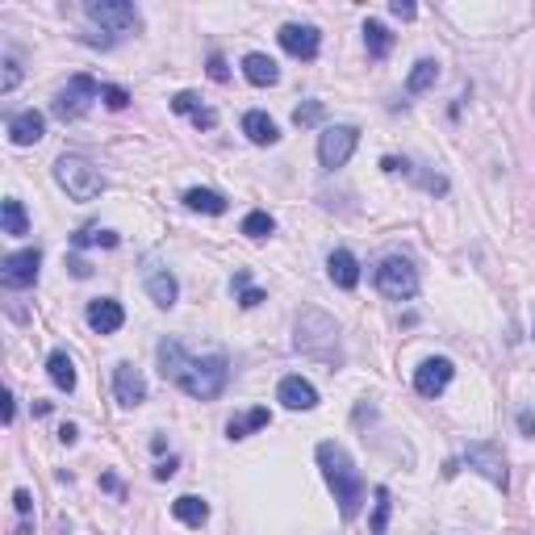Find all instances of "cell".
Listing matches in <instances>:
<instances>
[{"mask_svg":"<svg viewBox=\"0 0 535 535\" xmlns=\"http://www.w3.org/2000/svg\"><path fill=\"white\" fill-rule=\"evenodd\" d=\"M155 356H159V372H164L167 381H176L189 398H201V401H213L222 398L226 381H230V360L222 352H213V356H189L176 339H164L155 347Z\"/></svg>","mask_w":535,"mask_h":535,"instance_id":"6da1fadb","label":"cell"},{"mask_svg":"<svg viewBox=\"0 0 535 535\" xmlns=\"http://www.w3.org/2000/svg\"><path fill=\"white\" fill-rule=\"evenodd\" d=\"M318 469L327 477V485L335 490V502H339V515L343 519H356L360 506H364V477L356 473L352 456L343 452L339 444H318Z\"/></svg>","mask_w":535,"mask_h":535,"instance_id":"7a4b0ae2","label":"cell"},{"mask_svg":"<svg viewBox=\"0 0 535 535\" xmlns=\"http://www.w3.org/2000/svg\"><path fill=\"white\" fill-rule=\"evenodd\" d=\"M298 352H306V356H318L327 360V364H339V327L330 322L327 314L318 310H306L298 318Z\"/></svg>","mask_w":535,"mask_h":535,"instance_id":"3957f363","label":"cell"},{"mask_svg":"<svg viewBox=\"0 0 535 535\" xmlns=\"http://www.w3.org/2000/svg\"><path fill=\"white\" fill-rule=\"evenodd\" d=\"M55 180H59V189H67L72 201H97L105 193L101 167L89 164L84 155H63L59 164H55Z\"/></svg>","mask_w":535,"mask_h":535,"instance_id":"277c9868","label":"cell"},{"mask_svg":"<svg viewBox=\"0 0 535 535\" xmlns=\"http://www.w3.org/2000/svg\"><path fill=\"white\" fill-rule=\"evenodd\" d=\"M376 289L385 293L389 301H410L418 293V272L406 255H385L376 264Z\"/></svg>","mask_w":535,"mask_h":535,"instance_id":"5b68a950","label":"cell"},{"mask_svg":"<svg viewBox=\"0 0 535 535\" xmlns=\"http://www.w3.org/2000/svg\"><path fill=\"white\" fill-rule=\"evenodd\" d=\"M101 84L92 80V75H72L67 80V89H59L55 92V118H63V121H75V118H84L92 109V101H101Z\"/></svg>","mask_w":535,"mask_h":535,"instance_id":"8992f818","label":"cell"},{"mask_svg":"<svg viewBox=\"0 0 535 535\" xmlns=\"http://www.w3.org/2000/svg\"><path fill=\"white\" fill-rule=\"evenodd\" d=\"M84 13H89V21L105 26V30H109V38L134 34L138 26H143L138 9H134V4H126V0H89V4H84Z\"/></svg>","mask_w":535,"mask_h":535,"instance_id":"52a82bcc","label":"cell"},{"mask_svg":"<svg viewBox=\"0 0 535 535\" xmlns=\"http://www.w3.org/2000/svg\"><path fill=\"white\" fill-rule=\"evenodd\" d=\"M360 147V130L356 126H327V130L318 134V164L322 167H343Z\"/></svg>","mask_w":535,"mask_h":535,"instance_id":"ba28073f","label":"cell"},{"mask_svg":"<svg viewBox=\"0 0 535 535\" xmlns=\"http://www.w3.org/2000/svg\"><path fill=\"white\" fill-rule=\"evenodd\" d=\"M38 268H43V252H38V247L4 255V264H0V284H4V289H30V284L38 281Z\"/></svg>","mask_w":535,"mask_h":535,"instance_id":"9c48e42d","label":"cell"},{"mask_svg":"<svg viewBox=\"0 0 535 535\" xmlns=\"http://www.w3.org/2000/svg\"><path fill=\"white\" fill-rule=\"evenodd\" d=\"M464 461L473 464V469L485 477V481H493L498 490H506V485H510V473H506L502 447H493V444H469V447H464Z\"/></svg>","mask_w":535,"mask_h":535,"instance_id":"30bf717a","label":"cell"},{"mask_svg":"<svg viewBox=\"0 0 535 535\" xmlns=\"http://www.w3.org/2000/svg\"><path fill=\"white\" fill-rule=\"evenodd\" d=\"M452 376H456V364H452L447 356H431L415 368V389L423 393V398H439V393L452 385Z\"/></svg>","mask_w":535,"mask_h":535,"instance_id":"8fae6325","label":"cell"},{"mask_svg":"<svg viewBox=\"0 0 535 535\" xmlns=\"http://www.w3.org/2000/svg\"><path fill=\"white\" fill-rule=\"evenodd\" d=\"M143 284H147L151 301H155L159 310H172V306H176L180 284H176V276H172V272L159 264V260H147V268H143Z\"/></svg>","mask_w":535,"mask_h":535,"instance_id":"7c38bea8","label":"cell"},{"mask_svg":"<svg viewBox=\"0 0 535 535\" xmlns=\"http://www.w3.org/2000/svg\"><path fill=\"white\" fill-rule=\"evenodd\" d=\"M281 46L293 55V59H318V46H322V34L314 30V26H301V21H289L281 26Z\"/></svg>","mask_w":535,"mask_h":535,"instance_id":"4fadbf2b","label":"cell"},{"mask_svg":"<svg viewBox=\"0 0 535 535\" xmlns=\"http://www.w3.org/2000/svg\"><path fill=\"white\" fill-rule=\"evenodd\" d=\"M113 393H118L121 406L147 401V381H143V372L134 368L130 360H118V364H113Z\"/></svg>","mask_w":535,"mask_h":535,"instance_id":"5bb4252c","label":"cell"},{"mask_svg":"<svg viewBox=\"0 0 535 535\" xmlns=\"http://www.w3.org/2000/svg\"><path fill=\"white\" fill-rule=\"evenodd\" d=\"M43 134H46V118L38 109H21V113L9 118V143L13 147H34Z\"/></svg>","mask_w":535,"mask_h":535,"instance_id":"9a60e30c","label":"cell"},{"mask_svg":"<svg viewBox=\"0 0 535 535\" xmlns=\"http://www.w3.org/2000/svg\"><path fill=\"white\" fill-rule=\"evenodd\" d=\"M276 401H281L284 410H314L318 406V389L306 376H284L281 385H276Z\"/></svg>","mask_w":535,"mask_h":535,"instance_id":"2e32d148","label":"cell"},{"mask_svg":"<svg viewBox=\"0 0 535 535\" xmlns=\"http://www.w3.org/2000/svg\"><path fill=\"white\" fill-rule=\"evenodd\" d=\"M121 322H126V310H121V301L97 298V301L89 306V327L97 330V335H113V330H121Z\"/></svg>","mask_w":535,"mask_h":535,"instance_id":"e0dca14e","label":"cell"},{"mask_svg":"<svg viewBox=\"0 0 535 535\" xmlns=\"http://www.w3.org/2000/svg\"><path fill=\"white\" fill-rule=\"evenodd\" d=\"M243 134L252 138L255 147H272V143H281V130H276V121L268 118L264 109H247V113H243Z\"/></svg>","mask_w":535,"mask_h":535,"instance_id":"ac0fdd59","label":"cell"},{"mask_svg":"<svg viewBox=\"0 0 535 535\" xmlns=\"http://www.w3.org/2000/svg\"><path fill=\"white\" fill-rule=\"evenodd\" d=\"M243 75H247V84H255V89H272L281 80V67H276V59L252 50V55H243Z\"/></svg>","mask_w":535,"mask_h":535,"instance_id":"d6986e66","label":"cell"},{"mask_svg":"<svg viewBox=\"0 0 535 535\" xmlns=\"http://www.w3.org/2000/svg\"><path fill=\"white\" fill-rule=\"evenodd\" d=\"M327 276L339 284V289H356L360 284V260L352 252H343V247L339 252H330L327 255Z\"/></svg>","mask_w":535,"mask_h":535,"instance_id":"ffe728a7","label":"cell"},{"mask_svg":"<svg viewBox=\"0 0 535 535\" xmlns=\"http://www.w3.org/2000/svg\"><path fill=\"white\" fill-rule=\"evenodd\" d=\"M172 109H176V113H189L197 130H213V126H218V113L197 101V92H176V97H172Z\"/></svg>","mask_w":535,"mask_h":535,"instance_id":"44dd1931","label":"cell"},{"mask_svg":"<svg viewBox=\"0 0 535 535\" xmlns=\"http://www.w3.org/2000/svg\"><path fill=\"white\" fill-rule=\"evenodd\" d=\"M46 376H50V385L63 389V393H72L75 389V364L67 352H50L46 356Z\"/></svg>","mask_w":535,"mask_h":535,"instance_id":"7402d4cb","label":"cell"},{"mask_svg":"<svg viewBox=\"0 0 535 535\" xmlns=\"http://www.w3.org/2000/svg\"><path fill=\"white\" fill-rule=\"evenodd\" d=\"M364 46H368L372 59H385L389 50H393V34H389L385 21H376V17L364 21Z\"/></svg>","mask_w":535,"mask_h":535,"instance_id":"603a6c76","label":"cell"},{"mask_svg":"<svg viewBox=\"0 0 535 535\" xmlns=\"http://www.w3.org/2000/svg\"><path fill=\"white\" fill-rule=\"evenodd\" d=\"M172 515H176L180 523H189V527H201V523L209 519V506H205V498H197V493H180L176 502H172Z\"/></svg>","mask_w":535,"mask_h":535,"instance_id":"cb8c5ba5","label":"cell"},{"mask_svg":"<svg viewBox=\"0 0 535 535\" xmlns=\"http://www.w3.org/2000/svg\"><path fill=\"white\" fill-rule=\"evenodd\" d=\"M268 423H272L268 410H264V406H255V410H247V415L230 418V423H226V435H230V439H247L252 431H264Z\"/></svg>","mask_w":535,"mask_h":535,"instance_id":"d4e9b609","label":"cell"},{"mask_svg":"<svg viewBox=\"0 0 535 535\" xmlns=\"http://www.w3.org/2000/svg\"><path fill=\"white\" fill-rule=\"evenodd\" d=\"M0 226H4V235L21 238L30 230V218H26V205L17 201V197H4V205H0Z\"/></svg>","mask_w":535,"mask_h":535,"instance_id":"484cf974","label":"cell"},{"mask_svg":"<svg viewBox=\"0 0 535 535\" xmlns=\"http://www.w3.org/2000/svg\"><path fill=\"white\" fill-rule=\"evenodd\" d=\"M184 205L193 209V213H226V197L222 193H213V189H189L184 193Z\"/></svg>","mask_w":535,"mask_h":535,"instance_id":"4316f807","label":"cell"},{"mask_svg":"<svg viewBox=\"0 0 535 535\" xmlns=\"http://www.w3.org/2000/svg\"><path fill=\"white\" fill-rule=\"evenodd\" d=\"M435 80H439V63L435 59H418L415 67H410V75H406V92H427L435 89Z\"/></svg>","mask_w":535,"mask_h":535,"instance_id":"83f0119b","label":"cell"},{"mask_svg":"<svg viewBox=\"0 0 535 535\" xmlns=\"http://www.w3.org/2000/svg\"><path fill=\"white\" fill-rule=\"evenodd\" d=\"M372 498H376V502H372V523H368V531H372V535H385V527H389V510H393V502H389V490H385V485H376V490H372Z\"/></svg>","mask_w":535,"mask_h":535,"instance_id":"f1b7e54d","label":"cell"},{"mask_svg":"<svg viewBox=\"0 0 535 535\" xmlns=\"http://www.w3.org/2000/svg\"><path fill=\"white\" fill-rule=\"evenodd\" d=\"M72 247H118V235H113V230H97V226H84L80 235H72Z\"/></svg>","mask_w":535,"mask_h":535,"instance_id":"f546056e","label":"cell"},{"mask_svg":"<svg viewBox=\"0 0 535 535\" xmlns=\"http://www.w3.org/2000/svg\"><path fill=\"white\" fill-rule=\"evenodd\" d=\"M276 230V222H272V213H264V209H252L247 218H243V235L247 238H268Z\"/></svg>","mask_w":535,"mask_h":535,"instance_id":"4dcf8cb0","label":"cell"},{"mask_svg":"<svg viewBox=\"0 0 535 535\" xmlns=\"http://www.w3.org/2000/svg\"><path fill=\"white\" fill-rule=\"evenodd\" d=\"M235 289H238V306L243 310H255L264 301V289H252V276L247 272H235Z\"/></svg>","mask_w":535,"mask_h":535,"instance_id":"1f68e13d","label":"cell"},{"mask_svg":"<svg viewBox=\"0 0 535 535\" xmlns=\"http://www.w3.org/2000/svg\"><path fill=\"white\" fill-rule=\"evenodd\" d=\"M322 113H327V109H322V101H306V105H298V109H293V121H298V126H318V121H322Z\"/></svg>","mask_w":535,"mask_h":535,"instance_id":"d6a6232c","label":"cell"},{"mask_svg":"<svg viewBox=\"0 0 535 535\" xmlns=\"http://www.w3.org/2000/svg\"><path fill=\"white\" fill-rule=\"evenodd\" d=\"M13 506H17V515H21V531H26L30 527V510H34L30 490H13Z\"/></svg>","mask_w":535,"mask_h":535,"instance_id":"836d02e7","label":"cell"},{"mask_svg":"<svg viewBox=\"0 0 535 535\" xmlns=\"http://www.w3.org/2000/svg\"><path fill=\"white\" fill-rule=\"evenodd\" d=\"M101 101L109 105V109H126V105H130V92H126V89H118V84H105Z\"/></svg>","mask_w":535,"mask_h":535,"instance_id":"e575fe53","label":"cell"},{"mask_svg":"<svg viewBox=\"0 0 535 535\" xmlns=\"http://www.w3.org/2000/svg\"><path fill=\"white\" fill-rule=\"evenodd\" d=\"M17 80H21V67H17V59H4V80H0V92H13Z\"/></svg>","mask_w":535,"mask_h":535,"instance_id":"d590c367","label":"cell"},{"mask_svg":"<svg viewBox=\"0 0 535 535\" xmlns=\"http://www.w3.org/2000/svg\"><path fill=\"white\" fill-rule=\"evenodd\" d=\"M209 80H218V84H226V80H230V67H226L222 55H209Z\"/></svg>","mask_w":535,"mask_h":535,"instance_id":"8d00e7d4","label":"cell"},{"mask_svg":"<svg viewBox=\"0 0 535 535\" xmlns=\"http://www.w3.org/2000/svg\"><path fill=\"white\" fill-rule=\"evenodd\" d=\"M389 13L401 17V21H410V17L418 13V4H410V0H393V4H389Z\"/></svg>","mask_w":535,"mask_h":535,"instance_id":"74e56055","label":"cell"},{"mask_svg":"<svg viewBox=\"0 0 535 535\" xmlns=\"http://www.w3.org/2000/svg\"><path fill=\"white\" fill-rule=\"evenodd\" d=\"M172 473H176V461H172V456H167L164 464H155V477H159V481H167Z\"/></svg>","mask_w":535,"mask_h":535,"instance_id":"f35d334b","label":"cell"},{"mask_svg":"<svg viewBox=\"0 0 535 535\" xmlns=\"http://www.w3.org/2000/svg\"><path fill=\"white\" fill-rule=\"evenodd\" d=\"M13 415H17V406H13V393L4 389V423H13Z\"/></svg>","mask_w":535,"mask_h":535,"instance_id":"ab89813d","label":"cell"},{"mask_svg":"<svg viewBox=\"0 0 535 535\" xmlns=\"http://www.w3.org/2000/svg\"><path fill=\"white\" fill-rule=\"evenodd\" d=\"M519 427H523L527 435H531V431H535V418H531V415H519Z\"/></svg>","mask_w":535,"mask_h":535,"instance_id":"60d3db41","label":"cell"},{"mask_svg":"<svg viewBox=\"0 0 535 535\" xmlns=\"http://www.w3.org/2000/svg\"><path fill=\"white\" fill-rule=\"evenodd\" d=\"M75 435H80V431H75V427H63V431H59V439H63V444H75Z\"/></svg>","mask_w":535,"mask_h":535,"instance_id":"b9f144b4","label":"cell"},{"mask_svg":"<svg viewBox=\"0 0 535 535\" xmlns=\"http://www.w3.org/2000/svg\"><path fill=\"white\" fill-rule=\"evenodd\" d=\"M531 335H535V330H531Z\"/></svg>","mask_w":535,"mask_h":535,"instance_id":"7bdbcfd3","label":"cell"}]
</instances>
